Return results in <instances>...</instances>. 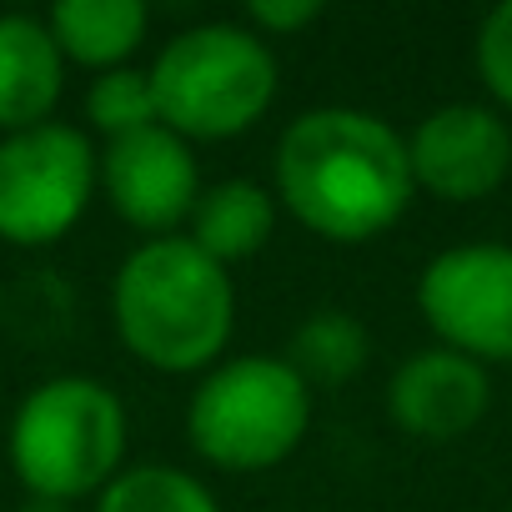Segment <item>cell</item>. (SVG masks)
Segmentation results:
<instances>
[{
    "mask_svg": "<svg viewBox=\"0 0 512 512\" xmlns=\"http://www.w3.org/2000/svg\"><path fill=\"white\" fill-rule=\"evenodd\" d=\"M407 136L357 106L302 111L277 141V201L327 241H372L412 206Z\"/></svg>",
    "mask_w": 512,
    "mask_h": 512,
    "instance_id": "1",
    "label": "cell"
},
{
    "mask_svg": "<svg viewBox=\"0 0 512 512\" xmlns=\"http://www.w3.org/2000/svg\"><path fill=\"white\" fill-rule=\"evenodd\" d=\"M111 322L151 372H211L236 327V287L191 236H151L111 282Z\"/></svg>",
    "mask_w": 512,
    "mask_h": 512,
    "instance_id": "2",
    "label": "cell"
},
{
    "mask_svg": "<svg viewBox=\"0 0 512 512\" xmlns=\"http://www.w3.org/2000/svg\"><path fill=\"white\" fill-rule=\"evenodd\" d=\"M126 407L96 377H51L31 387L11 417L6 457L31 497L81 502L121 472L126 457Z\"/></svg>",
    "mask_w": 512,
    "mask_h": 512,
    "instance_id": "3",
    "label": "cell"
},
{
    "mask_svg": "<svg viewBox=\"0 0 512 512\" xmlns=\"http://www.w3.org/2000/svg\"><path fill=\"white\" fill-rule=\"evenodd\" d=\"M156 116L186 141H226L277 101V56L251 26L206 21L171 36L151 66Z\"/></svg>",
    "mask_w": 512,
    "mask_h": 512,
    "instance_id": "4",
    "label": "cell"
},
{
    "mask_svg": "<svg viewBox=\"0 0 512 512\" xmlns=\"http://www.w3.org/2000/svg\"><path fill=\"white\" fill-rule=\"evenodd\" d=\"M312 427V387L287 357H231L216 362L191 407V447L221 472H267L287 462Z\"/></svg>",
    "mask_w": 512,
    "mask_h": 512,
    "instance_id": "5",
    "label": "cell"
},
{
    "mask_svg": "<svg viewBox=\"0 0 512 512\" xmlns=\"http://www.w3.org/2000/svg\"><path fill=\"white\" fill-rule=\"evenodd\" d=\"M101 186V151L81 126L46 121L0 136V241L51 246L91 206Z\"/></svg>",
    "mask_w": 512,
    "mask_h": 512,
    "instance_id": "6",
    "label": "cell"
},
{
    "mask_svg": "<svg viewBox=\"0 0 512 512\" xmlns=\"http://www.w3.org/2000/svg\"><path fill=\"white\" fill-rule=\"evenodd\" d=\"M417 312L437 347L472 362H512V246L462 241L437 251L417 277Z\"/></svg>",
    "mask_w": 512,
    "mask_h": 512,
    "instance_id": "7",
    "label": "cell"
},
{
    "mask_svg": "<svg viewBox=\"0 0 512 512\" xmlns=\"http://www.w3.org/2000/svg\"><path fill=\"white\" fill-rule=\"evenodd\" d=\"M417 191L442 201H482L512 176V126L477 101H447L427 111L407 136Z\"/></svg>",
    "mask_w": 512,
    "mask_h": 512,
    "instance_id": "8",
    "label": "cell"
},
{
    "mask_svg": "<svg viewBox=\"0 0 512 512\" xmlns=\"http://www.w3.org/2000/svg\"><path fill=\"white\" fill-rule=\"evenodd\" d=\"M101 191L111 196L116 216L146 236H176L201 201V171L191 141L171 126H146L131 136L106 141L101 151Z\"/></svg>",
    "mask_w": 512,
    "mask_h": 512,
    "instance_id": "9",
    "label": "cell"
},
{
    "mask_svg": "<svg viewBox=\"0 0 512 512\" xmlns=\"http://www.w3.org/2000/svg\"><path fill=\"white\" fill-rule=\"evenodd\" d=\"M492 407V377L482 362L452 347L412 352L387 382V412L402 432L422 442H452L472 432Z\"/></svg>",
    "mask_w": 512,
    "mask_h": 512,
    "instance_id": "10",
    "label": "cell"
},
{
    "mask_svg": "<svg viewBox=\"0 0 512 512\" xmlns=\"http://www.w3.org/2000/svg\"><path fill=\"white\" fill-rule=\"evenodd\" d=\"M66 91V56L41 16H0V131L46 126Z\"/></svg>",
    "mask_w": 512,
    "mask_h": 512,
    "instance_id": "11",
    "label": "cell"
},
{
    "mask_svg": "<svg viewBox=\"0 0 512 512\" xmlns=\"http://www.w3.org/2000/svg\"><path fill=\"white\" fill-rule=\"evenodd\" d=\"M46 26L66 61L101 76L126 66L141 51L151 31V11L141 0H61V6H51Z\"/></svg>",
    "mask_w": 512,
    "mask_h": 512,
    "instance_id": "12",
    "label": "cell"
},
{
    "mask_svg": "<svg viewBox=\"0 0 512 512\" xmlns=\"http://www.w3.org/2000/svg\"><path fill=\"white\" fill-rule=\"evenodd\" d=\"M272 226H277V201L251 176H231V181L206 186L196 211H191V241L221 267L256 256L272 241Z\"/></svg>",
    "mask_w": 512,
    "mask_h": 512,
    "instance_id": "13",
    "label": "cell"
},
{
    "mask_svg": "<svg viewBox=\"0 0 512 512\" xmlns=\"http://www.w3.org/2000/svg\"><path fill=\"white\" fill-rule=\"evenodd\" d=\"M372 357V337L367 327L352 317V312H337V307H322L312 312L297 332H292V347H287V362L312 382L322 387H337V382H352Z\"/></svg>",
    "mask_w": 512,
    "mask_h": 512,
    "instance_id": "14",
    "label": "cell"
},
{
    "mask_svg": "<svg viewBox=\"0 0 512 512\" xmlns=\"http://www.w3.org/2000/svg\"><path fill=\"white\" fill-rule=\"evenodd\" d=\"M96 512H221V502L191 472L166 467V462H141V467L116 472L101 487Z\"/></svg>",
    "mask_w": 512,
    "mask_h": 512,
    "instance_id": "15",
    "label": "cell"
},
{
    "mask_svg": "<svg viewBox=\"0 0 512 512\" xmlns=\"http://www.w3.org/2000/svg\"><path fill=\"white\" fill-rule=\"evenodd\" d=\"M86 121L116 141V136H131V131H146L156 126V91H151V71H136V66H116V71H101L86 91Z\"/></svg>",
    "mask_w": 512,
    "mask_h": 512,
    "instance_id": "16",
    "label": "cell"
},
{
    "mask_svg": "<svg viewBox=\"0 0 512 512\" xmlns=\"http://www.w3.org/2000/svg\"><path fill=\"white\" fill-rule=\"evenodd\" d=\"M477 76L502 111H512V0L487 11L477 31Z\"/></svg>",
    "mask_w": 512,
    "mask_h": 512,
    "instance_id": "17",
    "label": "cell"
},
{
    "mask_svg": "<svg viewBox=\"0 0 512 512\" xmlns=\"http://www.w3.org/2000/svg\"><path fill=\"white\" fill-rule=\"evenodd\" d=\"M246 21H251V31L262 41L267 36H297V31L322 21V6H317V0H251Z\"/></svg>",
    "mask_w": 512,
    "mask_h": 512,
    "instance_id": "18",
    "label": "cell"
},
{
    "mask_svg": "<svg viewBox=\"0 0 512 512\" xmlns=\"http://www.w3.org/2000/svg\"><path fill=\"white\" fill-rule=\"evenodd\" d=\"M21 512H71V507H66V502H46V497H26Z\"/></svg>",
    "mask_w": 512,
    "mask_h": 512,
    "instance_id": "19",
    "label": "cell"
}]
</instances>
